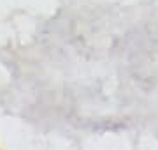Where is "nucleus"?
I'll return each instance as SVG.
<instances>
[]
</instances>
